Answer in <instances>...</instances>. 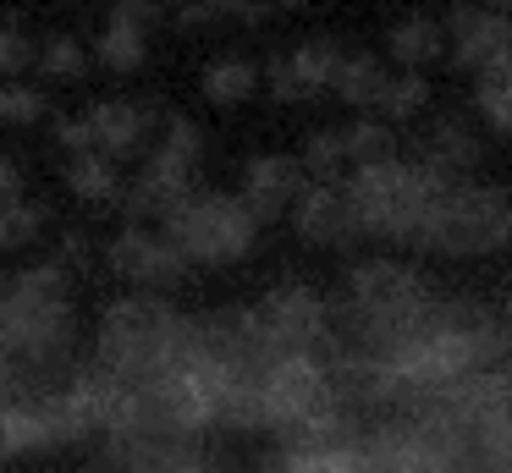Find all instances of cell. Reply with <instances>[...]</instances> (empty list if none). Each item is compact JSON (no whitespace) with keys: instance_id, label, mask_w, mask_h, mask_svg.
Wrapping results in <instances>:
<instances>
[{"instance_id":"obj_1","label":"cell","mask_w":512,"mask_h":473,"mask_svg":"<svg viewBox=\"0 0 512 473\" xmlns=\"http://www.w3.org/2000/svg\"><path fill=\"white\" fill-rule=\"evenodd\" d=\"M78 336L72 275L61 259L28 264L0 281V402L50 391Z\"/></svg>"},{"instance_id":"obj_2","label":"cell","mask_w":512,"mask_h":473,"mask_svg":"<svg viewBox=\"0 0 512 473\" xmlns=\"http://www.w3.org/2000/svg\"><path fill=\"white\" fill-rule=\"evenodd\" d=\"M435 286L402 259H364L347 275L342 297V336L353 363H375L430 314Z\"/></svg>"},{"instance_id":"obj_3","label":"cell","mask_w":512,"mask_h":473,"mask_svg":"<svg viewBox=\"0 0 512 473\" xmlns=\"http://www.w3.org/2000/svg\"><path fill=\"white\" fill-rule=\"evenodd\" d=\"M182 336H188V314H177L160 292H133V297H116L100 314L94 358H100V369L111 374V380L144 385L171 363V352L182 347Z\"/></svg>"},{"instance_id":"obj_4","label":"cell","mask_w":512,"mask_h":473,"mask_svg":"<svg viewBox=\"0 0 512 473\" xmlns=\"http://www.w3.org/2000/svg\"><path fill=\"white\" fill-rule=\"evenodd\" d=\"M446 182H452V176L424 165L419 154H386V160L353 165V171H347V198H353L358 231H364V237H380V242H413L430 198L441 193Z\"/></svg>"},{"instance_id":"obj_5","label":"cell","mask_w":512,"mask_h":473,"mask_svg":"<svg viewBox=\"0 0 512 473\" xmlns=\"http://www.w3.org/2000/svg\"><path fill=\"white\" fill-rule=\"evenodd\" d=\"M507 242H512V187L452 176L424 209L413 248L441 253V259H485V253H501Z\"/></svg>"},{"instance_id":"obj_6","label":"cell","mask_w":512,"mask_h":473,"mask_svg":"<svg viewBox=\"0 0 512 473\" xmlns=\"http://www.w3.org/2000/svg\"><path fill=\"white\" fill-rule=\"evenodd\" d=\"M160 231L182 248V259L204 264V270H226V264L248 259L259 242V220L248 215V204L237 193H215V187H193L188 198H177Z\"/></svg>"},{"instance_id":"obj_7","label":"cell","mask_w":512,"mask_h":473,"mask_svg":"<svg viewBox=\"0 0 512 473\" xmlns=\"http://www.w3.org/2000/svg\"><path fill=\"white\" fill-rule=\"evenodd\" d=\"M199 154H204V132L188 116H160V143L144 149V165H138L122 209L133 220H166V209L193 193Z\"/></svg>"},{"instance_id":"obj_8","label":"cell","mask_w":512,"mask_h":473,"mask_svg":"<svg viewBox=\"0 0 512 473\" xmlns=\"http://www.w3.org/2000/svg\"><path fill=\"white\" fill-rule=\"evenodd\" d=\"M248 319H254L259 341H265L270 352H331V341H336L325 297L303 281L270 286V292L248 308Z\"/></svg>"},{"instance_id":"obj_9","label":"cell","mask_w":512,"mask_h":473,"mask_svg":"<svg viewBox=\"0 0 512 473\" xmlns=\"http://www.w3.org/2000/svg\"><path fill=\"white\" fill-rule=\"evenodd\" d=\"M105 264H111L133 292H171V286H182L193 270L177 242L160 226H149V220H133L127 231H116L111 248H105Z\"/></svg>"},{"instance_id":"obj_10","label":"cell","mask_w":512,"mask_h":473,"mask_svg":"<svg viewBox=\"0 0 512 473\" xmlns=\"http://www.w3.org/2000/svg\"><path fill=\"white\" fill-rule=\"evenodd\" d=\"M287 215H292V231H298L309 248H353V242L364 237L342 176H314V182H303V193L292 198Z\"/></svg>"},{"instance_id":"obj_11","label":"cell","mask_w":512,"mask_h":473,"mask_svg":"<svg viewBox=\"0 0 512 473\" xmlns=\"http://www.w3.org/2000/svg\"><path fill=\"white\" fill-rule=\"evenodd\" d=\"M441 28H446V50H452L457 66H468V72H485V66H496L512 55V17L496 6H457Z\"/></svg>"},{"instance_id":"obj_12","label":"cell","mask_w":512,"mask_h":473,"mask_svg":"<svg viewBox=\"0 0 512 473\" xmlns=\"http://www.w3.org/2000/svg\"><path fill=\"white\" fill-rule=\"evenodd\" d=\"M160 116L138 99H100L94 110H83V132H89V149H100L105 160H133L149 149Z\"/></svg>"},{"instance_id":"obj_13","label":"cell","mask_w":512,"mask_h":473,"mask_svg":"<svg viewBox=\"0 0 512 473\" xmlns=\"http://www.w3.org/2000/svg\"><path fill=\"white\" fill-rule=\"evenodd\" d=\"M303 182H309V171H303L298 154H254V160L243 165L237 198L248 204V215H254L259 226H270V220H281L292 209V198L303 193Z\"/></svg>"},{"instance_id":"obj_14","label":"cell","mask_w":512,"mask_h":473,"mask_svg":"<svg viewBox=\"0 0 512 473\" xmlns=\"http://www.w3.org/2000/svg\"><path fill=\"white\" fill-rule=\"evenodd\" d=\"M336 66H342V50H336L331 39H309V44H298L287 61L270 66V88H276V99H287V105H303V99L331 88Z\"/></svg>"},{"instance_id":"obj_15","label":"cell","mask_w":512,"mask_h":473,"mask_svg":"<svg viewBox=\"0 0 512 473\" xmlns=\"http://www.w3.org/2000/svg\"><path fill=\"white\" fill-rule=\"evenodd\" d=\"M270 473H364V446H358V435L287 440V451L270 457Z\"/></svg>"},{"instance_id":"obj_16","label":"cell","mask_w":512,"mask_h":473,"mask_svg":"<svg viewBox=\"0 0 512 473\" xmlns=\"http://www.w3.org/2000/svg\"><path fill=\"white\" fill-rule=\"evenodd\" d=\"M419 160L435 165L441 176H468V171L479 165V138H474V127H468V121H457V116H441L430 132H424Z\"/></svg>"},{"instance_id":"obj_17","label":"cell","mask_w":512,"mask_h":473,"mask_svg":"<svg viewBox=\"0 0 512 473\" xmlns=\"http://www.w3.org/2000/svg\"><path fill=\"white\" fill-rule=\"evenodd\" d=\"M386 50L397 66H408V72H419V66H435L446 55V28L435 17H424V11H413V17L391 22L386 33Z\"/></svg>"},{"instance_id":"obj_18","label":"cell","mask_w":512,"mask_h":473,"mask_svg":"<svg viewBox=\"0 0 512 473\" xmlns=\"http://www.w3.org/2000/svg\"><path fill=\"white\" fill-rule=\"evenodd\" d=\"M100 61H105V72H138L149 61V17L111 11L100 28Z\"/></svg>"},{"instance_id":"obj_19","label":"cell","mask_w":512,"mask_h":473,"mask_svg":"<svg viewBox=\"0 0 512 473\" xmlns=\"http://www.w3.org/2000/svg\"><path fill=\"white\" fill-rule=\"evenodd\" d=\"M386 77H391V66L380 61V55H364V50H358V55H342V66H336V77H331V94L347 99L353 110H375Z\"/></svg>"},{"instance_id":"obj_20","label":"cell","mask_w":512,"mask_h":473,"mask_svg":"<svg viewBox=\"0 0 512 473\" xmlns=\"http://www.w3.org/2000/svg\"><path fill=\"white\" fill-rule=\"evenodd\" d=\"M67 187L83 204H116L122 182H116V160H105L100 149H72L67 154Z\"/></svg>"},{"instance_id":"obj_21","label":"cell","mask_w":512,"mask_h":473,"mask_svg":"<svg viewBox=\"0 0 512 473\" xmlns=\"http://www.w3.org/2000/svg\"><path fill=\"white\" fill-rule=\"evenodd\" d=\"M45 226H50V209L39 204V198H28V193L6 198V204H0V253L34 248V242L45 237Z\"/></svg>"},{"instance_id":"obj_22","label":"cell","mask_w":512,"mask_h":473,"mask_svg":"<svg viewBox=\"0 0 512 473\" xmlns=\"http://www.w3.org/2000/svg\"><path fill=\"white\" fill-rule=\"evenodd\" d=\"M254 88H259V66L243 61V55H226V61L204 66V99H210V105H221V110L254 99Z\"/></svg>"},{"instance_id":"obj_23","label":"cell","mask_w":512,"mask_h":473,"mask_svg":"<svg viewBox=\"0 0 512 473\" xmlns=\"http://www.w3.org/2000/svg\"><path fill=\"white\" fill-rule=\"evenodd\" d=\"M424 105H430V83H424L419 72H391L386 77V88H380V99H375V110H364V116H380V121H413V116H424Z\"/></svg>"},{"instance_id":"obj_24","label":"cell","mask_w":512,"mask_h":473,"mask_svg":"<svg viewBox=\"0 0 512 473\" xmlns=\"http://www.w3.org/2000/svg\"><path fill=\"white\" fill-rule=\"evenodd\" d=\"M474 105H479V116H485L490 127L501 132V138H512V55L479 72V83H474Z\"/></svg>"},{"instance_id":"obj_25","label":"cell","mask_w":512,"mask_h":473,"mask_svg":"<svg viewBox=\"0 0 512 473\" xmlns=\"http://www.w3.org/2000/svg\"><path fill=\"white\" fill-rule=\"evenodd\" d=\"M342 149H347V171L369 160H386V154H397V127L380 116H358L342 127Z\"/></svg>"},{"instance_id":"obj_26","label":"cell","mask_w":512,"mask_h":473,"mask_svg":"<svg viewBox=\"0 0 512 473\" xmlns=\"http://www.w3.org/2000/svg\"><path fill=\"white\" fill-rule=\"evenodd\" d=\"M34 72H45L50 83H78V77L89 72V55H83L78 39L56 33V39H45V44L34 50Z\"/></svg>"},{"instance_id":"obj_27","label":"cell","mask_w":512,"mask_h":473,"mask_svg":"<svg viewBox=\"0 0 512 473\" xmlns=\"http://www.w3.org/2000/svg\"><path fill=\"white\" fill-rule=\"evenodd\" d=\"M39 116H50L45 88L23 83V77H6V83H0V121H6V127H34Z\"/></svg>"},{"instance_id":"obj_28","label":"cell","mask_w":512,"mask_h":473,"mask_svg":"<svg viewBox=\"0 0 512 473\" xmlns=\"http://www.w3.org/2000/svg\"><path fill=\"white\" fill-rule=\"evenodd\" d=\"M303 171L309 176H342L347 171V149H342V127H325V132H314L309 143H303Z\"/></svg>"},{"instance_id":"obj_29","label":"cell","mask_w":512,"mask_h":473,"mask_svg":"<svg viewBox=\"0 0 512 473\" xmlns=\"http://www.w3.org/2000/svg\"><path fill=\"white\" fill-rule=\"evenodd\" d=\"M34 50H39V44L23 33V22H0V83H6V77L34 72Z\"/></svg>"},{"instance_id":"obj_30","label":"cell","mask_w":512,"mask_h":473,"mask_svg":"<svg viewBox=\"0 0 512 473\" xmlns=\"http://www.w3.org/2000/svg\"><path fill=\"white\" fill-rule=\"evenodd\" d=\"M17 193H28V187H23V165H17L12 154H0V204L17 198Z\"/></svg>"},{"instance_id":"obj_31","label":"cell","mask_w":512,"mask_h":473,"mask_svg":"<svg viewBox=\"0 0 512 473\" xmlns=\"http://www.w3.org/2000/svg\"><path fill=\"white\" fill-rule=\"evenodd\" d=\"M204 6H210L215 17H254L259 0H204Z\"/></svg>"},{"instance_id":"obj_32","label":"cell","mask_w":512,"mask_h":473,"mask_svg":"<svg viewBox=\"0 0 512 473\" xmlns=\"http://www.w3.org/2000/svg\"><path fill=\"white\" fill-rule=\"evenodd\" d=\"M155 473H221V468H210V462H199L188 451V457H177V462H166V468H155Z\"/></svg>"},{"instance_id":"obj_33","label":"cell","mask_w":512,"mask_h":473,"mask_svg":"<svg viewBox=\"0 0 512 473\" xmlns=\"http://www.w3.org/2000/svg\"><path fill=\"white\" fill-rule=\"evenodd\" d=\"M116 11H138V17H149V11H155V0H111Z\"/></svg>"},{"instance_id":"obj_34","label":"cell","mask_w":512,"mask_h":473,"mask_svg":"<svg viewBox=\"0 0 512 473\" xmlns=\"http://www.w3.org/2000/svg\"><path fill=\"white\" fill-rule=\"evenodd\" d=\"M259 6H281V11H292V6H309V0H259Z\"/></svg>"},{"instance_id":"obj_35","label":"cell","mask_w":512,"mask_h":473,"mask_svg":"<svg viewBox=\"0 0 512 473\" xmlns=\"http://www.w3.org/2000/svg\"><path fill=\"white\" fill-rule=\"evenodd\" d=\"M0 457H12V451H6V429H0Z\"/></svg>"},{"instance_id":"obj_36","label":"cell","mask_w":512,"mask_h":473,"mask_svg":"<svg viewBox=\"0 0 512 473\" xmlns=\"http://www.w3.org/2000/svg\"><path fill=\"white\" fill-rule=\"evenodd\" d=\"M501 6H512V0H501Z\"/></svg>"}]
</instances>
